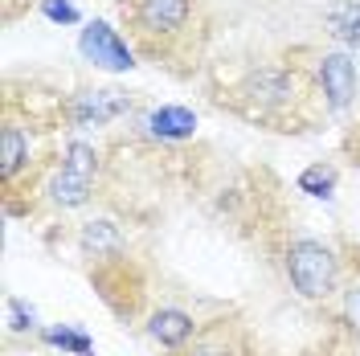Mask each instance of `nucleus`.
<instances>
[{
    "mask_svg": "<svg viewBox=\"0 0 360 356\" xmlns=\"http://www.w3.org/2000/svg\"><path fill=\"white\" fill-rule=\"evenodd\" d=\"M172 356H246V336L233 319H213Z\"/></svg>",
    "mask_w": 360,
    "mask_h": 356,
    "instance_id": "obj_8",
    "label": "nucleus"
},
{
    "mask_svg": "<svg viewBox=\"0 0 360 356\" xmlns=\"http://www.w3.org/2000/svg\"><path fill=\"white\" fill-rule=\"evenodd\" d=\"M90 193H94V177L86 172H74V168H58L53 180H49V201L53 205H62V209H74V205H86Z\"/></svg>",
    "mask_w": 360,
    "mask_h": 356,
    "instance_id": "obj_10",
    "label": "nucleus"
},
{
    "mask_svg": "<svg viewBox=\"0 0 360 356\" xmlns=\"http://www.w3.org/2000/svg\"><path fill=\"white\" fill-rule=\"evenodd\" d=\"M119 21L139 58L168 74H193L209 45V0H119Z\"/></svg>",
    "mask_w": 360,
    "mask_h": 356,
    "instance_id": "obj_2",
    "label": "nucleus"
},
{
    "mask_svg": "<svg viewBox=\"0 0 360 356\" xmlns=\"http://www.w3.org/2000/svg\"><path fill=\"white\" fill-rule=\"evenodd\" d=\"M8 315H13L17 332H33V307H25L21 299H8Z\"/></svg>",
    "mask_w": 360,
    "mask_h": 356,
    "instance_id": "obj_17",
    "label": "nucleus"
},
{
    "mask_svg": "<svg viewBox=\"0 0 360 356\" xmlns=\"http://www.w3.org/2000/svg\"><path fill=\"white\" fill-rule=\"evenodd\" d=\"M25 4H29V0H25ZM17 13H21V4H17V0H4V17H8V21H13V17H17Z\"/></svg>",
    "mask_w": 360,
    "mask_h": 356,
    "instance_id": "obj_19",
    "label": "nucleus"
},
{
    "mask_svg": "<svg viewBox=\"0 0 360 356\" xmlns=\"http://www.w3.org/2000/svg\"><path fill=\"white\" fill-rule=\"evenodd\" d=\"M197 332H201V324L188 312H180V307H160V312H152V319H148V336L156 340L160 348H168V352H180Z\"/></svg>",
    "mask_w": 360,
    "mask_h": 356,
    "instance_id": "obj_9",
    "label": "nucleus"
},
{
    "mask_svg": "<svg viewBox=\"0 0 360 356\" xmlns=\"http://www.w3.org/2000/svg\"><path fill=\"white\" fill-rule=\"evenodd\" d=\"M344 315H348V324L360 332V287L344 291Z\"/></svg>",
    "mask_w": 360,
    "mask_h": 356,
    "instance_id": "obj_18",
    "label": "nucleus"
},
{
    "mask_svg": "<svg viewBox=\"0 0 360 356\" xmlns=\"http://www.w3.org/2000/svg\"><path fill=\"white\" fill-rule=\"evenodd\" d=\"M356 356H360V352H356Z\"/></svg>",
    "mask_w": 360,
    "mask_h": 356,
    "instance_id": "obj_21",
    "label": "nucleus"
},
{
    "mask_svg": "<svg viewBox=\"0 0 360 356\" xmlns=\"http://www.w3.org/2000/svg\"><path fill=\"white\" fill-rule=\"evenodd\" d=\"M307 66L315 74V87L323 94L328 111H344L352 103V94H356V62H352V53H344V49H315Z\"/></svg>",
    "mask_w": 360,
    "mask_h": 356,
    "instance_id": "obj_4",
    "label": "nucleus"
},
{
    "mask_svg": "<svg viewBox=\"0 0 360 356\" xmlns=\"http://www.w3.org/2000/svg\"><path fill=\"white\" fill-rule=\"evenodd\" d=\"M323 25L328 33L344 45H360V4L356 0H336L323 8Z\"/></svg>",
    "mask_w": 360,
    "mask_h": 356,
    "instance_id": "obj_13",
    "label": "nucleus"
},
{
    "mask_svg": "<svg viewBox=\"0 0 360 356\" xmlns=\"http://www.w3.org/2000/svg\"><path fill=\"white\" fill-rule=\"evenodd\" d=\"M148 132L156 139H188L197 132V115L188 107H156L148 115Z\"/></svg>",
    "mask_w": 360,
    "mask_h": 356,
    "instance_id": "obj_11",
    "label": "nucleus"
},
{
    "mask_svg": "<svg viewBox=\"0 0 360 356\" xmlns=\"http://www.w3.org/2000/svg\"><path fill=\"white\" fill-rule=\"evenodd\" d=\"M283 267H287V279L299 299L307 303H328L336 299L340 291V258L336 250L319 238H295L283 254Z\"/></svg>",
    "mask_w": 360,
    "mask_h": 356,
    "instance_id": "obj_3",
    "label": "nucleus"
},
{
    "mask_svg": "<svg viewBox=\"0 0 360 356\" xmlns=\"http://www.w3.org/2000/svg\"><path fill=\"white\" fill-rule=\"evenodd\" d=\"M33 160V127L21 119L17 103L4 98V119H0V177H4V189L13 193V184L29 168Z\"/></svg>",
    "mask_w": 360,
    "mask_h": 356,
    "instance_id": "obj_5",
    "label": "nucleus"
},
{
    "mask_svg": "<svg viewBox=\"0 0 360 356\" xmlns=\"http://www.w3.org/2000/svg\"><path fill=\"white\" fill-rule=\"evenodd\" d=\"M41 13L49 21H62V25H78V8L70 0H41Z\"/></svg>",
    "mask_w": 360,
    "mask_h": 356,
    "instance_id": "obj_16",
    "label": "nucleus"
},
{
    "mask_svg": "<svg viewBox=\"0 0 360 356\" xmlns=\"http://www.w3.org/2000/svg\"><path fill=\"white\" fill-rule=\"evenodd\" d=\"M78 246L86 250L90 258H119L123 254V234L115 229L111 222H86L82 225V234H78Z\"/></svg>",
    "mask_w": 360,
    "mask_h": 356,
    "instance_id": "obj_12",
    "label": "nucleus"
},
{
    "mask_svg": "<svg viewBox=\"0 0 360 356\" xmlns=\"http://www.w3.org/2000/svg\"><path fill=\"white\" fill-rule=\"evenodd\" d=\"M127 111H131V94L127 90H78L62 107L66 123H74V127H103V123H115Z\"/></svg>",
    "mask_w": 360,
    "mask_h": 356,
    "instance_id": "obj_7",
    "label": "nucleus"
},
{
    "mask_svg": "<svg viewBox=\"0 0 360 356\" xmlns=\"http://www.w3.org/2000/svg\"><path fill=\"white\" fill-rule=\"evenodd\" d=\"M86 356H94V352H86Z\"/></svg>",
    "mask_w": 360,
    "mask_h": 356,
    "instance_id": "obj_20",
    "label": "nucleus"
},
{
    "mask_svg": "<svg viewBox=\"0 0 360 356\" xmlns=\"http://www.w3.org/2000/svg\"><path fill=\"white\" fill-rule=\"evenodd\" d=\"M45 340H49L53 348H62V352H78V356L94 352V348H90V336L74 332V328H53V332H45Z\"/></svg>",
    "mask_w": 360,
    "mask_h": 356,
    "instance_id": "obj_15",
    "label": "nucleus"
},
{
    "mask_svg": "<svg viewBox=\"0 0 360 356\" xmlns=\"http://www.w3.org/2000/svg\"><path fill=\"white\" fill-rule=\"evenodd\" d=\"M217 103L266 132H307L328 111L307 62H262L217 87Z\"/></svg>",
    "mask_w": 360,
    "mask_h": 356,
    "instance_id": "obj_1",
    "label": "nucleus"
},
{
    "mask_svg": "<svg viewBox=\"0 0 360 356\" xmlns=\"http://www.w3.org/2000/svg\"><path fill=\"white\" fill-rule=\"evenodd\" d=\"M78 49H82V58L94 62L98 70H115V74H123V70L135 66V49L127 45V37L111 29L107 21H90L82 29V37H78Z\"/></svg>",
    "mask_w": 360,
    "mask_h": 356,
    "instance_id": "obj_6",
    "label": "nucleus"
},
{
    "mask_svg": "<svg viewBox=\"0 0 360 356\" xmlns=\"http://www.w3.org/2000/svg\"><path fill=\"white\" fill-rule=\"evenodd\" d=\"M299 193L332 197V193H336V168H332V164H311L307 172H299Z\"/></svg>",
    "mask_w": 360,
    "mask_h": 356,
    "instance_id": "obj_14",
    "label": "nucleus"
}]
</instances>
